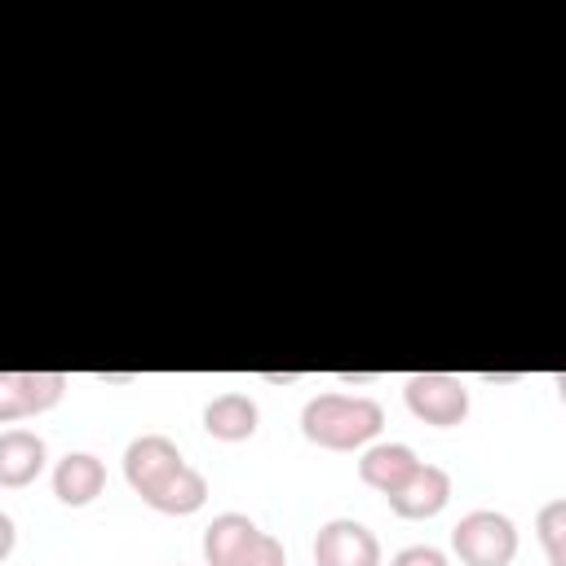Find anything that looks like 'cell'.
<instances>
[{"label": "cell", "mask_w": 566, "mask_h": 566, "mask_svg": "<svg viewBox=\"0 0 566 566\" xmlns=\"http://www.w3.org/2000/svg\"><path fill=\"white\" fill-rule=\"evenodd\" d=\"M49 447L31 429H4L0 433V486H31L44 473Z\"/></svg>", "instance_id": "9"}, {"label": "cell", "mask_w": 566, "mask_h": 566, "mask_svg": "<svg viewBox=\"0 0 566 566\" xmlns=\"http://www.w3.org/2000/svg\"><path fill=\"white\" fill-rule=\"evenodd\" d=\"M142 500H146L155 513L186 517V513L203 509V500H208V478H203L199 469H190V464H177V469H172L164 482H155Z\"/></svg>", "instance_id": "11"}, {"label": "cell", "mask_w": 566, "mask_h": 566, "mask_svg": "<svg viewBox=\"0 0 566 566\" xmlns=\"http://www.w3.org/2000/svg\"><path fill=\"white\" fill-rule=\"evenodd\" d=\"M402 394H407L411 416L424 420V424L451 429V424H460L469 416V389L451 371H416Z\"/></svg>", "instance_id": "3"}, {"label": "cell", "mask_w": 566, "mask_h": 566, "mask_svg": "<svg viewBox=\"0 0 566 566\" xmlns=\"http://www.w3.org/2000/svg\"><path fill=\"white\" fill-rule=\"evenodd\" d=\"M177 464H186V460H181L177 442L164 438V433H142V438H133L128 451H124V478H128V486H133L137 495H146L155 482H164Z\"/></svg>", "instance_id": "7"}, {"label": "cell", "mask_w": 566, "mask_h": 566, "mask_svg": "<svg viewBox=\"0 0 566 566\" xmlns=\"http://www.w3.org/2000/svg\"><path fill=\"white\" fill-rule=\"evenodd\" d=\"M535 531H539V544H544L548 566H566V500L562 495L539 509Z\"/></svg>", "instance_id": "14"}, {"label": "cell", "mask_w": 566, "mask_h": 566, "mask_svg": "<svg viewBox=\"0 0 566 566\" xmlns=\"http://www.w3.org/2000/svg\"><path fill=\"white\" fill-rule=\"evenodd\" d=\"M13 544H18V531H13V517L9 513H0V562L13 553Z\"/></svg>", "instance_id": "17"}, {"label": "cell", "mask_w": 566, "mask_h": 566, "mask_svg": "<svg viewBox=\"0 0 566 566\" xmlns=\"http://www.w3.org/2000/svg\"><path fill=\"white\" fill-rule=\"evenodd\" d=\"M314 566H380V539L354 517H332L314 535Z\"/></svg>", "instance_id": "5"}, {"label": "cell", "mask_w": 566, "mask_h": 566, "mask_svg": "<svg viewBox=\"0 0 566 566\" xmlns=\"http://www.w3.org/2000/svg\"><path fill=\"white\" fill-rule=\"evenodd\" d=\"M106 491V464L93 455V451H71L57 460L53 469V495L71 509H84L93 504L97 495Z\"/></svg>", "instance_id": "8"}, {"label": "cell", "mask_w": 566, "mask_h": 566, "mask_svg": "<svg viewBox=\"0 0 566 566\" xmlns=\"http://www.w3.org/2000/svg\"><path fill=\"white\" fill-rule=\"evenodd\" d=\"M416 464H420V455H416L407 442H376V447L363 451V460H358V478H363L371 491L389 495V491H398V486L411 478Z\"/></svg>", "instance_id": "10"}, {"label": "cell", "mask_w": 566, "mask_h": 566, "mask_svg": "<svg viewBox=\"0 0 566 566\" xmlns=\"http://www.w3.org/2000/svg\"><path fill=\"white\" fill-rule=\"evenodd\" d=\"M385 429V407L363 394H318L301 411V433L323 451L367 447Z\"/></svg>", "instance_id": "1"}, {"label": "cell", "mask_w": 566, "mask_h": 566, "mask_svg": "<svg viewBox=\"0 0 566 566\" xmlns=\"http://www.w3.org/2000/svg\"><path fill=\"white\" fill-rule=\"evenodd\" d=\"M234 566H287V557H283V544H279L270 531H256L252 544L239 553Z\"/></svg>", "instance_id": "15"}, {"label": "cell", "mask_w": 566, "mask_h": 566, "mask_svg": "<svg viewBox=\"0 0 566 566\" xmlns=\"http://www.w3.org/2000/svg\"><path fill=\"white\" fill-rule=\"evenodd\" d=\"M451 548L464 566H509L517 557V526L495 509H473L451 526Z\"/></svg>", "instance_id": "2"}, {"label": "cell", "mask_w": 566, "mask_h": 566, "mask_svg": "<svg viewBox=\"0 0 566 566\" xmlns=\"http://www.w3.org/2000/svg\"><path fill=\"white\" fill-rule=\"evenodd\" d=\"M389 566H451V562H447V553L433 548V544H411V548L394 553Z\"/></svg>", "instance_id": "16"}, {"label": "cell", "mask_w": 566, "mask_h": 566, "mask_svg": "<svg viewBox=\"0 0 566 566\" xmlns=\"http://www.w3.org/2000/svg\"><path fill=\"white\" fill-rule=\"evenodd\" d=\"M256 531H261V526H256L252 517H243V513H217V517L203 526V562H208V566H234L239 553L252 544Z\"/></svg>", "instance_id": "13"}, {"label": "cell", "mask_w": 566, "mask_h": 566, "mask_svg": "<svg viewBox=\"0 0 566 566\" xmlns=\"http://www.w3.org/2000/svg\"><path fill=\"white\" fill-rule=\"evenodd\" d=\"M256 420H261L256 402H252L248 394H239V389H226V394H217V398L203 407V429H208L212 438H221V442H243V438H252V433H256Z\"/></svg>", "instance_id": "12"}, {"label": "cell", "mask_w": 566, "mask_h": 566, "mask_svg": "<svg viewBox=\"0 0 566 566\" xmlns=\"http://www.w3.org/2000/svg\"><path fill=\"white\" fill-rule=\"evenodd\" d=\"M66 394L62 371H0V424L40 416Z\"/></svg>", "instance_id": "4"}, {"label": "cell", "mask_w": 566, "mask_h": 566, "mask_svg": "<svg viewBox=\"0 0 566 566\" xmlns=\"http://www.w3.org/2000/svg\"><path fill=\"white\" fill-rule=\"evenodd\" d=\"M385 500H389V509H394L398 517L424 522V517H433V513L447 509V500H451V473H447L442 464H424V460H420V464L411 469V478H407L398 491H389Z\"/></svg>", "instance_id": "6"}]
</instances>
